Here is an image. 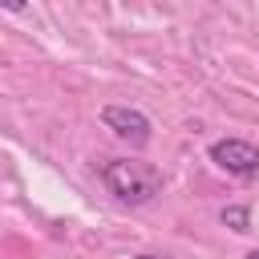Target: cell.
Masks as SVG:
<instances>
[{"label":"cell","instance_id":"3","mask_svg":"<svg viewBox=\"0 0 259 259\" xmlns=\"http://www.w3.org/2000/svg\"><path fill=\"white\" fill-rule=\"evenodd\" d=\"M101 125L113 130L130 146H146L150 142V117L142 109H134V105H105L101 109Z\"/></svg>","mask_w":259,"mask_h":259},{"label":"cell","instance_id":"1","mask_svg":"<svg viewBox=\"0 0 259 259\" xmlns=\"http://www.w3.org/2000/svg\"><path fill=\"white\" fill-rule=\"evenodd\" d=\"M101 182L117 202H130V206H142L162 194V174L138 158H109L101 166Z\"/></svg>","mask_w":259,"mask_h":259},{"label":"cell","instance_id":"6","mask_svg":"<svg viewBox=\"0 0 259 259\" xmlns=\"http://www.w3.org/2000/svg\"><path fill=\"white\" fill-rule=\"evenodd\" d=\"M247 259H259V251H251V255H247Z\"/></svg>","mask_w":259,"mask_h":259},{"label":"cell","instance_id":"2","mask_svg":"<svg viewBox=\"0 0 259 259\" xmlns=\"http://www.w3.org/2000/svg\"><path fill=\"white\" fill-rule=\"evenodd\" d=\"M210 162H214L219 170L235 174V178L259 174V150H255L251 142H243V138H219V142L210 146Z\"/></svg>","mask_w":259,"mask_h":259},{"label":"cell","instance_id":"4","mask_svg":"<svg viewBox=\"0 0 259 259\" xmlns=\"http://www.w3.org/2000/svg\"><path fill=\"white\" fill-rule=\"evenodd\" d=\"M219 219H223L231 231H239V235H243V231H251V210H247V206H223V214H219Z\"/></svg>","mask_w":259,"mask_h":259},{"label":"cell","instance_id":"5","mask_svg":"<svg viewBox=\"0 0 259 259\" xmlns=\"http://www.w3.org/2000/svg\"><path fill=\"white\" fill-rule=\"evenodd\" d=\"M130 259H170V255H154V251H142V255H130Z\"/></svg>","mask_w":259,"mask_h":259}]
</instances>
